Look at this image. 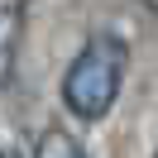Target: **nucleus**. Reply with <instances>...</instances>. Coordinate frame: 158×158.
Wrapping results in <instances>:
<instances>
[{
    "mask_svg": "<svg viewBox=\"0 0 158 158\" xmlns=\"http://www.w3.org/2000/svg\"><path fill=\"white\" fill-rule=\"evenodd\" d=\"M125 67H129V48L115 34H96L86 39V48L72 58V67L62 72V106L77 120H101L115 106L120 86H125Z\"/></svg>",
    "mask_w": 158,
    "mask_h": 158,
    "instance_id": "f257e3e1",
    "label": "nucleus"
},
{
    "mask_svg": "<svg viewBox=\"0 0 158 158\" xmlns=\"http://www.w3.org/2000/svg\"><path fill=\"white\" fill-rule=\"evenodd\" d=\"M19 34H24V0H0V91L10 86Z\"/></svg>",
    "mask_w": 158,
    "mask_h": 158,
    "instance_id": "f03ea898",
    "label": "nucleus"
},
{
    "mask_svg": "<svg viewBox=\"0 0 158 158\" xmlns=\"http://www.w3.org/2000/svg\"><path fill=\"white\" fill-rule=\"evenodd\" d=\"M34 158H86V148H81L67 129H43V139H39V148H34Z\"/></svg>",
    "mask_w": 158,
    "mask_h": 158,
    "instance_id": "7ed1b4c3",
    "label": "nucleus"
},
{
    "mask_svg": "<svg viewBox=\"0 0 158 158\" xmlns=\"http://www.w3.org/2000/svg\"><path fill=\"white\" fill-rule=\"evenodd\" d=\"M0 158H19V148H15L10 139H0Z\"/></svg>",
    "mask_w": 158,
    "mask_h": 158,
    "instance_id": "20e7f679",
    "label": "nucleus"
},
{
    "mask_svg": "<svg viewBox=\"0 0 158 158\" xmlns=\"http://www.w3.org/2000/svg\"><path fill=\"white\" fill-rule=\"evenodd\" d=\"M153 158H158V153H153Z\"/></svg>",
    "mask_w": 158,
    "mask_h": 158,
    "instance_id": "39448f33",
    "label": "nucleus"
}]
</instances>
